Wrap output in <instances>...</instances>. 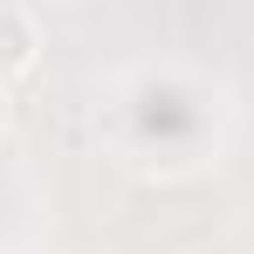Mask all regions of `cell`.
<instances>
[{"label":"cell","instance_id":"1","mask_svg":"<svg viewBox=\"0 0 254 254\" xmlns=\"http://www.w3.org/2000/svg\"><path fill=\"white\" fill-rule=\"evenodd\" d=\"M35 62H42V35H35V21H28L21 7H0V83L28 76Z\"/></svg>","mask_w":254,"mask_h":254},{"label":"cell","instance_id":"2","mask_svg":"<svg viewBox=\"0 0 254 254\" xmlns=\"http://www.w3.org/2000/svg\"><path fill=\"white\" fill-rule=\"evenodd\" d=\"M0 124H7V83H0Z\"/></svg>","mask_w":254,"mask_h":254}]
</instances>
